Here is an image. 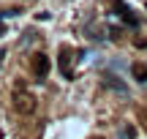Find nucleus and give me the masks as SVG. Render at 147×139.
Masks as SVG:
<instances>
[{
	"instance_id": "423d86ee",
	"label": "nucleus",
	"mask_w": 147,
	"mask_h": 139,
	"mask_svg": "<svg viewBox=\"0 0 147 139\" xmlns=\"http://www.w3.org/2000/svg\"><path fill=\"white\" fill-rule=\"evenodd\" d=\"M117 139H136V128H134V126H125V128L120 131V136Z\"/></svg>"
},
{
	"instance_id": "39448f33",
	"label": "nucleus",
	"mask_w": 147,
	"mask_h": 139,
	"mask_svg": "<svg viewBox=\"0 0 147 139\" xmlns=\"http://www.w3.org/2000/svg\"><path fill=\"white\" fill-rule=\"evenodd\" d=\"M131 74H134L136 82H147V65L144 63H134L131 65Z\"/></svg>"
},
{
	"instance_id": "0eeeda50",
	"label": "nucleus",
	"mask_w": 147,
	"mask_h": 139,
	"mask_svg": "<svg viewBox=\"0 0 147 139\" xmlns=\"http://www.w3.org/2000/svg\"><path fill=\"white\" fill-rule=\"evenodd\" d=\"M5 55H8V52H5V49H0V65H3V60H5Z\"/></svg>"
},
{
	"instance_id": "20e7f679",
	"label": "nucleus",
	"mask_w": 147,
	"mask_h": 139,
	"mask_svg": "<svg viewBox=\"0 0 147 139\" xmlns=\"http://www.w3.org/2000/svg\"><path fill=\"white\" fill-rule=\"evenodd\" d=\"M57 63H60V71H63V76H65V79H71V49L68 47H60V57H57Z\"/></svg>"
},
{
	"instance_id": "f257e3e1",
	"label": "nucleus",
	"mask_w": 147,
	"mask_h": 139,
	"mask_svg": "<svg viewBox=\"0 0 147 139\" xmlns=\"http://www.w3.org/2000/svg\"><path fill=\"white\" fill-rule=\"evenodd\" d=\"M49 57L47 55H36V57H33V63H30V68H33V76H36V79H47V74H49Z\"/></svg>"
},
{
	"instance_id": "f03ea898",
	"label": "nucleus",
	"mask_w": 147,
	"mask_h": 139,
	"mask_svg": "<svg viewBox=\"0 0 147 139\" xmlns=\"http://www.w3.org/2000/svg\"><path fill=\"white\" fill-rule=\"evenodd\" d=\"M104 87H109V90L120 93V96H128V85L120 79L117 74H104Z\"/></svg>"
},
{
	"instance_id": "7ed1b4c3",
	"label": "nucleus",
	"mask_w": 147,
	"mask_h": 139,
	"mask_svg": "<svg viewBox=\"0 0 147 139\" xmlns=\"http://www.w3.org/2000/svg\"><path fill=\"white\" fill-rule=\"evenodd\" d=\"M115 11L120 14V19L125 22V25H131V27H139V19L134 16V11L128 8V5L123 3V0H115Z\"/></svg>"
}]
</instances>
